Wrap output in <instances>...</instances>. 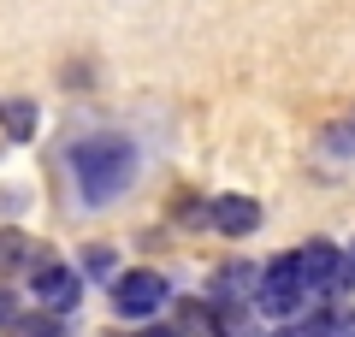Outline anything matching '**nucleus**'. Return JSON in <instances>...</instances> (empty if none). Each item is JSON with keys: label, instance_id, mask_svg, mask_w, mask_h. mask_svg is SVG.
<instances>
[{"label": "nucleus", "instance_id": "obj_5", "mask_svg": "<svg viewBox=\"0 0 355 337\" xmlns=\"http://www.w3.org/2000/svg\"><path fill=\"white\" fill-rule=\"evenodd\" d=\"M261 266L254 261H225L214 278H207V302H219V308H254V296H261Z\"/></svg>", "mask_w": 355, "mask_h": 337}, {"label": "nucleus", "instance_id": "obj_10", "mask_svg": "<svg viewBox=\"0 0 355 337\" xmlns=\"http://www.w3.org/2000/svg\"><path fill=\"white\" fill-rule=\"evenodd\" d=\"M12 331H18V337H71V320L53 313V308H42V313H18Z\"/></svg>", "mask_w": 355, "mask_h": 337}, {"label": "nucleus", "instance_id": "obj_12", "mask_svg": "<svg viewBox=\"0 0 355 337\" xmlns=\"http://www.w3.org/2000/svg\"><path fill=\"white\" fill-rule=\"evenodd\" d=\"M272 337H320V325L314 320H291V325H279Z\"/></svg>", "mask_w": 355, "mask_h": 337}, {"label": "nucleus", "instance_id": "obj_2", "mask_svg": "<svg viewBox=\"0 0 355 337\" xmlns=\"http://www.w3.org/2000/svg\"><path fill=\"white\" fill-rule=\"evenodd\" d=\"M107 290H113V313L130 320V325L160 320V308L172 302V278H166L160 266H130V273H119Z\"/></svg>", "mask_w": 355, "mask_h": 337}, {"label": "nucleus", "instance_id": "obj_14", "mask_svg": "<svg viewBox=\"0 0 355 337\" xmlns=\"http://www.w3.org/2000/svg\"><path fill=\"white\" fill-rule=\"evenodd\" d=\"M18 320V308H12V296H0V325H12Z\"/></svg>", "mask_w": 355, "mask_h": 337}, {"label": "nucleus", "instance_id": "obj_13", "mask_svg": "<svg viewBox=\"0 0 355 337\" xmlns=\"http://www.w3.org/2000/svg\"><path fill=\"white\" fill-rule=\"evenodd\" d=\"M130 337H184V331H178V325H154V320H142Z\"/></svg>", "mask_w": 355, "mask_h": 337}, {"label": "nucleus", "instance_id": "obj_4", "mask_svg": "<svg viewBox=\"0 0 355 337\" xmlns=\"http://www.w3.org/2000/svg\"><path fill=\"white\" fill-rule=\"evenodd\" d=\"M296 254H302V278H308V290H314V296H338V290L349 284V261H343L338 243L314 237V243H302Z\"/></svg>", "mask_w": 355, "mask_h": 337}, {"label": "nucleus", "instance_id": "obj_6", "mask_svg": "<svg viewBox=\"0 0 355 337\" xmlns=\"http://www.w3.org/2000/svg\"><path fill=\"white\" fill-rule=\"evenodd\" d=\"M261 219L266 213L254 196H214L207 201V231H219V237H254Z\"/></svg>", "mask_w": 355, "mask_h": 337}, {"label": "nucleus", "instance_id": "obj_9", "mask_svg": "<svg viewBox=\"0 0 355 337\" xmlns=\"http://www.w3.org/2000/svg\"><path fill=\"white\" fill-rule=\"evenodd\" d=\"M36 101H0V125H6V137L12 142H30L36 137Z\"/></svg>", "mask_w": 355, "mask_h": 337}, {"label": "nucleus", "instance_id": "obj_7", "mask_svg": "<svg viewBox=\"0 0 355 337\" xmlns=\"http://www.w3.org/2000/svg\"><path fill=\"white\" fill-rule=\"evenodd\" d=\"M42 261H48V254H42L18 225H0V273H36Z\"/></svg>", "mask_w": 355, "mask_h": 337}, {"label": "nucleus", "instance_id": "obj_11", "mask_svg": "<svg viewBox=\"0 0 355 337\" xmlns=\"http://www.w3.org/2000/svg\"><path fill=\"white\" fill-rule=\"evenodd\" d=\"M77 266H83V278H101V284H113V273H119V249H113V243H89V249L77 254Z\"/></svg>", "mask_w": 355, "mask_h": 337}, {"label": "nucleus", "instance_id": "obj_1", "mask_svg": "<svg viewBox=\"0 0 355 337\" xmlns=\"http://www.w3.org/2000/svg\"><path fill=\"white\" fill-rule=\"evenodd\" d=\"M65 166H71V184H77V196H83V207H113L119 196H130V184H137V172H142V154H137V142L119 137V130H95V137L71 142Z\"/></svg>", "mask_w": 355, "mask_h": 337}, {"label": "nucleus", "instance_id": "obj_3", "mask_svg": "<svg viewBox=\"0 0 355 337\" xmlns=\"http://www.w3.org/2000/svg\"><path fill=\"white\" fill-rule=\"evenodd\" d=\"M83 266H60V261H42L36 273H30V296L42 302V308H53V313H77V302H83Z\"/></svg>", "mask_w": 355, "mask_h": 337}, {"label": "nucleus", "instance_id": "obj_15", "mask_svg": "<svg viewBox=\"0 0 355 337\" xmlns=\"http://www.w3.org/2000/svg\"><path fill=\"white\" fill-rule=\"evenodd\" d=\"M343 261H349V284H355V243H349V249H343Z\"/></svg>", "mask_w": 355, "mask_h": 337}, {"label": "nucleus", "instance_id": "obj_8", "mask_svg": "<svg viewBox=\"0 0 355 337\" xmlns=\"http://www.w3.org/2000/svg\"><path fill=\"white\" fill-rule=\"evenodd\" d=\"M207 337H266V331H261V313H254V308H219V302H214V325H207Z\"/></svg>", "mask_w": 355, "mask_h": 337}]
</instances>
